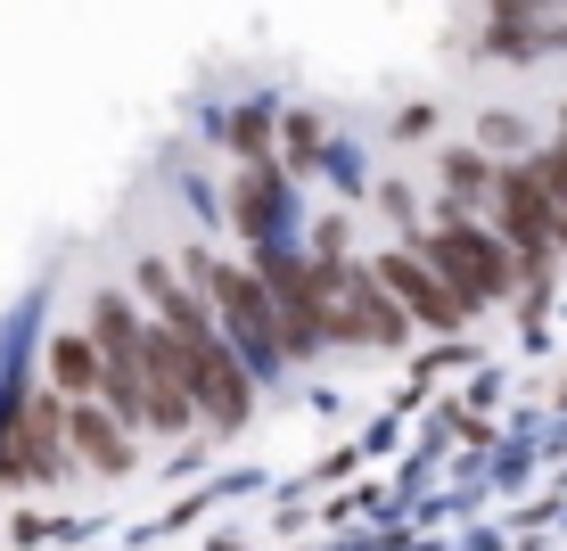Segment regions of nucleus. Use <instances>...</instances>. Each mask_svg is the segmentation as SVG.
Listing matches in <instances>:
<instances>
[{
	"instance_id": "5",
	"label": "nucleus",
	"mask_w": 567,
	"mask_h": 551,
	"mask_svg": "<svg viewBox=\"0 0 567 551\" xmlns=\"http://www.w3.org/2000/svg\"><path fill=\"white\" fill-rule=\"evenodd\" d=\"M477 206H494V239L518 255L526 280H543V272H551V198H543V182L526 173V156H502Z\"/></svg>"
},
{
	"instance_id": "7",
	"label": "nucleus",
	"mask_w": 567,
	"mask_h": 551,
	"mask_svg": "<svg viewBox=\"0 0 567 551\" xmlns=\"http://www.w3.org/2000/svg\"><path fill=\"white\" fill-rule=\"evenodd\" d=\"M370 272H379V288L403 305V322H420V329H468V305L436 280V264H427L420 247H386Z\"/></svg>"
},
{
	"instance_id": "11",
	"label": "nucleus",
	"mask_w": 567,
	"mask_h": 551,
	"mask_svg": "<svg viewBox=\"0 0 567 551\" xmlns=\"http://www.w3.org/2000/svg\"><path fill=\"white\" fill-rule=\"evenodd\" d=\"M42 370H50L58 396H91V387H100V346H91V329H58L42 346Z\"/></svg>"
},
{
	"instance_id": "2",
	"label": "nucleus",
	"mask_w": 567,
	"mask_h": 551,
	"mask_svg": "<svg viewBox=\"0 0 567 551\" xmlns=\"http://www.w3.org/2000/svg\"><path fill=\"white\" fill-rule=\"evenodd\" d=\"M420 255L436 264V280L453 288V297L468 305V313H485V305H502V297H518V255L494 239V231H477L468 214H444L436 231L420 239Z\"/></svg>"
},
{
	"instance_id": "13",
	"label": "nucleus",
	"mask_w": 567,
	"mask_h": 551,
	"mask_svg": "<svg viewBox=\"0 0 567 551\" xmlns=\"http://www.w3.org/2000/svg\"><path fill=\"white\" fill-rule=\"evenodd\" d=\"M485 182H494V156H485V149H444V198L477 206Z\"/></svg>"
},
{
	"instance_id": "12",
	"label": "nucleus",
	"mask_w": 567,
	"mask_h": 551,
	"mask_svg": "<svg viewBox=\"0 0 567 551\" xmlns=\"http://www.w3.org/2000/svg\"><path fill=\"white\" fill-rule=\"evenodd\" d=\"M526 173L543 182V198H551V247H567V149H526Z\"/></svg>"
},
{
	"instance_id": "8",
	"label": "nucleus",
	"mask_w": 567,
	"mask_h": 551,
	"mask_svg": "<svg viewBox=\"0 0 567 551\" xmlns=\"http://www.w3.org/2000/svg\"><path fill=\"white\" fill-rule=\"evenodd\" d=\"M66 452L91 469V478H132V461H141L132 428L115 420L100 396H66Z\"/></svg>"
},
{
	"instance_id": "15",
	"label": "nucleus",
	"mask_w": 567,
	"mask_h": 551,
	"mask_svg": "<svg viewBox=\"0 0 567 551\" xmlns=\"http://www.w3.org/2000/svg\"><path fill=\"white\" fill-rule=\"evenodd\" d=\"M230 149H239V156H264V149H271V108H239V115H230Z\"/></svg>"
},
{
	"instance_id": "14",
	"label": "nucleus",
	"mask_w": 567,
	"mask_h": 551,
	"mask_svg": "<svg viewBox=\"0 0 567 551\" xmlns=\"http://www.w3.org/2000/svg\"><path fill=\"white\" fill-rule=\"evenodd\" d=\"M477 132H485V156H526V149H535V132H526V124H518V115H502V108H494V115H485V124H477Z\"/></svg>"
},
{
	"instance_id": "1",
	"label": "nucleus",
	"mask_w": 567,
	"mask_h": 551,
	"mask_svg": "<svg viewBox=\"0 0 567 551\" xmlns=\"http://www.w3.org/2000/svg\"><path fill=\"white\" fill-rule=\"evenodd\" d=\"M66 469H74V452H66V396H58V387L0 396V486L25 494V486H58Z\"/></svg>"
},
{
	"instance_id": "17",
	"label": "nucleus",
	"mask_w": 567,
	"mask_h": 551,
	"mask_svg": "<svg viewBox=\"0 0 567 551\" xmlns=\"http://www.w3.org/2000/svg\"><path fill=\"white\" fill-rule=\"evenodd\" d=\"M559 149H567V108H559Z\"/></svg>"
},
{
	"instance_id": "4",
	"label": "nucleus",
	"mask_w": 567,
	"mask_h": 551,
	"mask_svg": "<svg viewBox=\"0 0 567 551\" xmlns=\"http://www.w3.org/2000/svg\"><path fill=\"white\" fill-rule=\"evenodd\" d=\"M247 272H256L264 297H271V322H280V363L321 354V346H329V329H321V280H312L305 255H288L280 239H256V264H247Z\"/></svg>"
},
{
	"instance_id": "6",
	"label": "nucleus",
	"mask_w": 567,
	"mask_h": 551,
	"mask_svg": "<svg viewBox=\"0 0 567 551\" xmlns=\"http://www.w3.org/2000/svg\"><path fill=\"white\" fill-rule=\"evenodd\" d=\"M132 370H141V428H148V437H189V428H198V404H189L182 338H173L165 322H141Z\"/></svg>"
},
{
	"instance_id": "9",
	"label": "nucleus",
	"mask_w": 567,
	"mask_h": 551,
	"mask_svg": "<svg viewBox=\"0 0 567 551\" xmlns=\"http://www.w3.org/2000/svg\"><path fill=\"white\" fill-rule=\"evenodd\" d=\"M132 280H141V297L156 305V322H165V329H182V338H214V305H206V288L189 280L182 264L141 255V272H132Z\"/></svg>"
},
{
	"instance_id": "16",
	"label": "nucleus",
	"mask_w": 567,
	"mask_h": 551,
	"mask_svg": "<svg viewBox=\"0 0 567 551\" xmlns=\"http://www.w3.org/2000/svg\"><path fill=\"white\" fill-rule=\"evenodd\" d=\"M280 132H288V165H312V156H321V115L312 108H297Z\"/></svg>"
},
{
	"instance_id": "3",
	"label": "nucleus",
	"mask_w": 567,
	"mask_h": 551,
	"mask_svg": "<svg viewBox=\"0 0 567 551\" xmlns=\"http://www.w3.org/2000/svg\"><path fill=\"white\" fill-rule=\"evenodd\" d=\"M312 280H321V329L346 346H412V322H403V305L379 288V272L370 264H346L338 247H329V264H312Z\"/></svg>"
},
{
	"instance_id": "10",
	"label": "nucleus",
	"mask_w": 567,
	"mask_h": 551,
	"mask_svg": "<svg viewBox=\"0 0 567 551\" xmlns=\"http://www.w3.org/2000/svg\"><path fill=\"white\" fill-rule=\"evenodd\" d=\"M230 223H239L247 239H280V223H288V173L264 165V156H247V173L230 182Z\"/></svg>"
}]
</instances>
